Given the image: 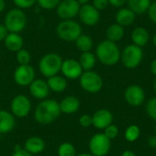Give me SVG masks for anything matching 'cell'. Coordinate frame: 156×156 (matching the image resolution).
Masks as SVG:
<instances>
[{"label": "cell", "mask_w": 156, "mask_h": 156, "mask_svg": "<svg viewBox=\"0 0 156 156\" xmlns=\"http://www.w3.org/2000/svg\"><path fill=\"white\" fill-rule=\"evenodd\" d=\"M61 114L59 102L51 99L42 100L35 109V121L40 124H50L57 121Z\"/></svg>", "instance_id": "1"}, {"label": "cell", "mask_w": 156, "mask_h": 156, "mask_svg": "<svg viewBox=\"0 0 156 156\" xmlns=\"http://www.w3.org/2000/svg\"><path fill=\"white\" fill-rule=\"evenodd\" d=\"M121 52L122 51L116 42L104 39L97 45L95 55L97 60L101 64L112 67L121 60Z\"/></svg>", "instance_id": "2"}, {"label": "cell", "mask_w": 156, "mask_h": 156, "mask_svg": "<svg viewBox=\"0 0 156 156\" xmlns=\"http://www.w3.org/2000/svg\"><path fill=\"white\" fill-rule=\"evenodd\" d=\"M62 62V57L58 53H47L39 59L38 70L42 76L48 79L60 72Z\"/></svg>", "instance_id": "3"}, {"label": "cell", "mask_w": 156, "mask_h": 156, "mask_svg": "<svg viewBox=\"0 0 156 156\" xmlns=\"http://www.w3.org/2000/svg\"><path fill=\"white\" fill-rule=\"evenodd\" d=\"M56 34L63 41L74 42L82 34V27L73 19L61 20L56 27Z\"/></svg>", "instance_id": "4"}, {"label": "cell", "mask_w": 156, "mask_h": 156, "mask_svg": "<svg viewBox=\"0 0 156 156\" xmlns=\"http://www.w3.org/2000/svg\"><path fill=\"white\" fill-rule=\"evenodd\" d=\"M27 23V17L24 10L17 7L10 9L4 17V25L9 32L20 33L22 32Z\"/></svg>", "instance_id": "5"}, {"label": "cell", "mask_w": 156, "mask_h": 156, "mask_svg": "<svg viewBox=\"0 0 156 156\" xmlns=\"http://www.w3.org/2000/svg\"><path fill=\"white\" fill-rule=\"evenodd\" d=\"M144 58L143 48L134 44L126 46L121 52V61L127 69H133L140 66Z\"/></svg>", "instance_id": "6"}, {"label": "cell", "mask_w": 156, "mask_h": 156, "mask_svg": "<svg viewBox=\"0 0 156 156\" xmlns=\"http://www.w3.org/2000/svg\"><path fill=\"white\" fill-rule=\"evenodd\" d=\"M80 88L88 93H98L103 87V80L100 74L93 70L83 71L79 79Z\"/></svg>", "instance_id": "7"}, {"label": "cell", "mask_w": 156, "mask_h": 156, "mask_svg": "<svg viewBox=\"0 0 156 156\" xmlns=\"http://www.w3.org/2000/svg\"><path fill=\"white\" fill-rule=\"evenodd\" d=\"M112 140H110L103 133L94 134L89 143V149L92 155L106 156L112 147Z\"/></svg>", "instance_id": "8"}, {"label": "cell", "mask_w": 156, "mask_h": 156, "mask_svg": "<svg viewBox=\"0 0 156 156\" xmlns=\"http://www.w3.org/2000/svg\"><path fill=\"white\" fill-rule=\"evenodd\" d=\"M13 78L18 86L27 87L36 79V70L30 64L18 65L14 70Z\"/></svg>", "instance_id": "9"}, {"label": "cell", "mask_w": 156, "mask_h": 156, "mask_svg": "<svg viewBox=\"0 0 156 156\" xmlns=\"http://www.w3.org/2000/svg\"><path fill=\"white\" fill-rule=\"evenodd\" d=\"M10 109L15 117L25 118L31 111V101L29 98L24 94L16 95L11 101Z\"/></svg>", "instance_id": "10"}, {"label": "cell", "mask_w": 156, "mask_h": 156, "mask_svg": "<svg viewBox=\"0 0 156 156\" xmlns=\"http://www.w3.org/2000/svg\"><path fill=\"white\" fill-rule=\"evenodd\" d=\"M80 5L77 0H61L56 8V13L61 20L73 19L79 15Z\"/></svg>", "instance_id": "11"}, {"label": "cell", "mask_w": 156, "mask_h": 156, "mask_svg": "<svg viewBox=\"0 0 156 156\" xmlns=\"http://www.w3.org/2000/svg\"><path fill=\"white\" fill-rule=\"evenodd\" d=\"M124 100L132 107H140L145 101L144 90L137 84L128 86L124 90Z\"/></svg>", "instance_id": "12"}, {"label": "cell", "mask_w": 156, "mask_h": 156, "mask_svg": "<svg viewBox=\"0 0 156 156\" xmlns=\"http://www.w3.org/2000/svg\"><path fill=\"white\" fill-rule=\"evenodd\" d=\"M101 11L96 9L91 4H86L80 5L79 12V18L80 22L88 27L96 26L101 19Z\"/></svg>", "instance_id": "13"}, {"label": "cell", "mask_w": 156, "mask_h": 156, "mask_svg": "<svg viewBox=\"0 0 156 156\" xmlns=\"http://www.w3.org/2000/svg\"><path fill=\"white\" fill-rule=\"evenodd\" d=\"M60 72L67 80H78L83 73V69L79 60L67 58L62 62Z\"/></svg>", "instance_id": "14"}, {"label": "cell", "mask_w": 156, "mask_h": 156, "mask_svg": "<svg viewBox=\"0 0 156 156\" xmlns=\"http://www.w3.org/2000/svg\"><path fill=\"white\" fill-rule=\"evenodd\" d=\"M92 117V125L98 130H104L107 126L112 123L113 115L107 109H100L96 111Z\"/></svg>", "instance_id": "15"}, {"label": "cell", "mask_w": 156, "mask_h": 156, "mask_svg": "<svg viewBox=\"0 0 156 156\" xmlns=\"http://www.w3.org/2000/svg\"><path fill=\"white\" fill-rule=\"evenodd\" d=\"M28 87L31 96L40 101L47 99L50 91L47 81L42 79H35Z\"/></svg>", "instance_id": "16"}, {"label": "cell", "mask_w": 156, "mask_h": 156, "mask_svg": "<svg viewBox=\"0 0 156 156\" xmlns=\"http://www.w3.org/2000/svg\"><path fill=\"white\" fill-rule=\"evenodd\" d=\"M59 107L61 113L70 115L79 111L80 107V101L78 97L69 95L61 100V101L59 102Z\"/></svg>", "instance_id": "17"}, {"label": "cell", "mask_w": 156, "mask_h": 156, "mask_svg": "<svg viewBox=\"0 0 156 156\" xmlns=\"http://www.w3.org/2000/svg\"><path fill=\"white\" fill-rule=\"evenodd\" d=\"M136 18V14L130 9L128 6L127 7H121L117 11L115 15V21L116 23L120 24L122 27H129L133 24Z\"/></svg>", "instance_id": "18"}, {"label": "cell", "mask_w": 156, "mask_h": 156, "mask_svg": "<svg viewBox=\"0 0 156 156\" xmlns=\"http://www.w3.org/2000/svg\"><path fill=\"white\" fill-rule=\"evenodd\" d=\"M3 42L5 48L10 52H17L24 47V39L20 33L9 32Z\"/></svg>", "instance_id": "19"}, {"label": "cell", "mask_w": 156, "mask_h": 156, "mask_svg": "<svg viewBox=\"0 0 156 156\" xmlns=\"http://www.w3.org/2000/svg\"><path fill=\"white\" fill-rule=\"evenodd\" d=\"M131 39L133 44L144 48L145 47L150 40V34L148 30L144 27H135L131 33Z\"/></svg>", "instance_id": "20"}, {"label": "cell", "mask_w": 156, "mask_h": 156, "mask_svg": "<svg viewBox=\"0 0 156 156\" xmlns=\"http://www.w3.org/2000/svg\"><path fill=\"white\" fill-rule=\"evenodd\" d=\"M16 120L12 112L0 110V133H8L15 128Z\"/></svg>", "instance_id": "21"}, {"label": "cell", "mask_w": 156, "mask_h": 156, "mask_svg": "<svg viewBox=\"0 0 156 156\" xmlns=\"http://www.w3.org/2000/svg\"><path fill=\"white\" fill-rule=\"evenodd\" d=\"M46 147L45 141L37 136L29 137L24 144V149L30 154H38L44 151Z\"/></svg>", "instance_id": "22"}, {"label": "cell", "mask_w": 156, "mask_h": 156, "mask_svg": "<svg viewBox=\"0 0 156 156\" xmlns=\"http://www.w3.org/2000/svg\"><path fill=\"white\" fill-rule=\"evenodd\" d=\"M47 83L48 85L49 90L53 92H56V93L63 92L68 87L67 79L64 76H61L58 74L48 78Z\"/></svg>", "instance_id": "23"}, {"label": "cell", "mask_w": 156, "mask_h": 156, "mask_svg": "<svg viewBox=\"0 0 156 156\" xmlns=\"http://www.w3.org/2000/svg\"><path fill=\"white\" fill-rule=\"evenodd\" d=\"M125 35V29L124 27L121 26L118 23H113L108 27L106 29V37L107 39L113 41V42H118L123 38Z\"/></svg>", "instance_id": "24"}, {"label": "cell", "mask_w": 156, "mask_h": 156, "mask_svg": "<svg viewBox=\"0 0 156 156\" xmlns=\"http://www.w3.org/2000/svg\"><path fill=\"white\" fill-rule=\"evenodd\" d=\"M79 62L83 69V71L87 70H92V69L95 67L97 62V58L94 53L91 51L82 52L79 58Z\"/></svg>", "instance_id": "25"}, {"label": "cell", "mask_w": 156, "mask_h": 156, "mask_svg": "<svg viewBox=\"0 0 156 156\" xmlns=\"http://www.w3.org/2000/svg\"><path fill=\"white\" fill-rule=\"evenodd\" d=\"M152 0H127V5L136 15L147 13Z\"/></svg>", "instance_id": "26"}, {"label": "cell", "mask_w": 156, "mask_h": 156, "mask_svg": "<svg viewBox=\"0 0 156 156\" xmlns=\"http://www.w3.org/2000/svg\"><path fill=\"white\" fill-rule=\"evenodd\" d=\"M75 46L78 50L82 52L91 51L93 48V40L92 38L87 34H81L75 41Z\"/></svg>", "instance_id": "27"}, {"label": "cell", "mask_w": 156, "mask_h": 156, "mask_svg": "<svg viewBox=\"0 0 156 156\" xmlns=\"http://www.w3.org/2000/svg\"><path fill=\"white\" fill-rule=\"evenodd\" d=\"M141 135V129L136 124H132L125 129L124 132V138L129 143L136 142Z\"/></svg>", "instance_id": "28"}, {"label": "cell", "mask_w": 156, "mask_h": 156, "mask_svg": "<svg viewBox=\"0 0 156 156\" xmlns=\"http://www.w3.org/2000/svg\"><path fill=\"white\" fill-rule=\"evenodd\" d=\"M76 148L75 146L69 143H62L58 148V156H76Z\"/></svg>", "instance_id": "29"}, {"label": "cell", "mask_w": 156, "mask_h": 156, "mask_svg": "<svg viewBox=\"0 0 156 156\" xmlns=\"http://www.w3.org/2000/svg\"><path fill=\"white\" fill-rule=\"evenodd\" d=\"M16 53V61H17L18 65L30 64V62H31V54L27 49L23 48H21L20 50H18Z\"/></svg>", "instance_id": "30"}, {"label": "cell", "mask_w": 156, "mask_h": 156, "mask_svg": "<svg viewBox=\"0 0 156 156\" xmlns=\"http://www.w3.org/2000/svg\"><path fill=\"white\" fill-rule=\"evenodd\" d=\"M61 0H37L38 6L44 10H53L56 9Z\"/></svg>", "instance_id": "31"}, {"label": "cell", "mask_w": 156, "mask_h": 156, "mask_svg": "<svg viewBox=\"0 0 156 156\" xmlns=\"http://www.w3.org/2000/svg\"><path fill=\"white\" fill-rule=\"evenodd\" d=\"M145 111L147 115L156 122V96L151 98L145 106Z\"/></svg>", "instance_id": "32"}, {"label": "cell", "mask_w": 156, "mask_h": 156, "mask_svg": "<svg viewBox=\"0 0 156 156\" xmlns=\"http://www.w3.org/2000/svg\"><path fill=\"white\" fill-rule=\"evenodd\" d=\"M103 133L106 135V137H108L110 140L115 139L118 134H119V128L117 125L112 123L109 126H107L104 130H103Z\"/></svg>", "instance_id": "33"}, {"label": "cell", "mask_w": 156, "mask_h": 156, "mask_svg": "<svg viewBox=\"0 0 156 156\" xmlns=\"http://www.w3.org/2000/svg\"><path fill=\"white\" fill-rule=\"evenodd\" d=\"M16 7L25 10L34 6L37 4V0H12Z\"/></svg>", "instance_id": "34"}, {"label": "cell", "mask_w": 156, "mask_h": 156, "mask_svg": "<svg viewBox=\"0 0 156 156\" xmlns=\"http://www.w3.org/2000/svg\"><path fill=\"white\" fill-rule=\"evenodd\" d=\"M79 123L83 128H88L92 125V117L89 114H83L79 119Z\"/></svg>", "instance_id": "35"}, {"label": "cell", "mask_w": 156, "mask_h": 156, "mask_svg": "<svg viewBox=\"0 0 156 156\" xmlns=\"http://www.w3.org/2000/svg\"><path fill=\"white\" fill-rule=\"evenodd\" d=\"M91 5L99 11L104 10L109 5L108 0H91Z\"/></svg>", "instance_id": "36"}, {"label": "cell", "mask_w": 156, "mask_h": 156, "mask_svg": "<svg viewBox=\"0 0 156 156\" xmlns=\"http://www.w3.org/2000/svg\"><path fill=\"white\" fill-rule=\"evenodd\" d=\"M147 13H148V16L151 19V21L156 24V0L151 3Z\"/></svg>", "instance_id": "37"}, {"label": "cell", "mask_w": 156, "mask_h": 156, "mask_svg": "<svg viewBox=\"0 0 156 156\" xmlns=\"http://www.w3.org/2000/svg\"><path fill=\"white\" fill-rule=\"evenodd\" d=\"M11 156H32V154L27 152L24 148H21L19 145H16L14 148V153Z\"/></svg>", "instance_id": "38"}, {"label": "cell", "mask_w": 156, "mask_h": 156, "mask_svg": "<svg viewBox=\"0 0 156 156\" xmlns=\"http://www.w3.org/2000/svg\"><path fill=\"white\" fill-rule=\"evenodd\" d=\"M108 1H109V5L117 8L123 7L125 5H127V0H108Z\"/></svg>", "instance_id": "39"}, {"label": "cell", "mask_w": 156, "mask_h": 156, "mask_svg": "<svg viewBox=\"0 0 156 156\" xmlns=\"http://www.w3.org/2000/svg\"><path fill=\"white\" fill-rule=\"evenodd\" d=\"M9 31L5 27L4 24H0V41H4L6 36L8 35Z\"/></svg>", "instance_id": "40"}, {"label": "cell", "mask_w": 156, "mask_h": 156, "mask_svg": "<svg viewBox=\"0 0 156 156\" xmlns=\"http://www.w3.org/2000/svg\"><path fill=\"white\" fill-rule=\"evenodd\" d=\"M147 144L151 147V148H156V135L150 136L147 140Z\"/></svg>", "instance_id": "41"}, {"label": "cell", "mask_w": 156, "mask_h": 156, "mask_svg": "<svg viewBox=\"0 0 156 156\" xmlns=\"http://www.w3.org/2000/svg\"><path fill=\"white\" fill-rule=\"evenodd\" d=\"M150 70H151L152 74L154 75L156 77V58H154L151 62V64H150Z\"/></svg>", "instance_id": "42"}, {"label": "cell", "mask_w": 156, "mask_h": 156, "mask_svg": "<svg viewBox=\"0 0 156 156\" xmlns=\"http://www.w3.org/2000/svg\"><path fill=\"white\" fill-rule=\"evenodd\" d=\"M121 156H136V154H135V153H133V152L131 151V150H126V151H124V152L122 154V155Z\"/></svg>", "instance_id": "43"}, {"label": "cell", "mask_w": 156, "mask_h": 156, "mask_svg": "<svg viewBox=\"0 0 156 156\" xmlns=\"http://www.w3.org/2000/svg\"><path fill=\"white\" fill-rule=\"evenodd\" d=\"M5 6H6L5 0H0V13H2L5 9Z\"/></svg>", "instance_id": "44"}, {"label": "cell", "mask_w": 156, "mask_h": 156, "mask_svg": "<svg viewBox=\"0 0 156 156\" xmlns=\"http://www.w3.org/2000/svg\"><path fill=\"white\" fill-rule=\"evenodd\" d=\"M77 1L80 3V5H82L90 4V2L91 0H77Z\"/></svg>", "instance_id": "45"}, {"label": "cell", "mask_w": 156, "mask_h": 156, "mask_svg": "<svg viewBox=\"0 0 156 156\" xmlns=\"http://www.w3.org/2000/svg\"><path fill=\"white\" fill-rule=\"evenodd\" d=\"M76 156H94V155H92L91 154H87V153H83V154H77Z\"/></svg>", "instance_id": "46"}, {"label": "cell", "mask_w": 156, "mask_h": 156, "mask_svg": "<svg viewBox=\"0 0 156 156\" xmlns=\"http://www.w3.org/2000/svg\"><path fill=\"white\" fill-rule=\"evenodd\" d=\"M153 44H154V46L156 48V33L154 35V37H153Z\"/></svg>", "instance_id": "47"}, {"label": "cell", "mask_w": 156, "mask_h": 156, "mask_svg": "<svg viewBox=\"0 0 156 156\" xmlns=\"http://www.w3.org/2000/svg\"><path fill=\"white\" fill-rule=\"evenodd\" d=\"M154 92H155V94H156V78H155V80H154Z\"/></svg>", "instance_id": "48"}, {"label": "cell", "mask_w": 156, "mask_h": 156, "mask_svg": "<svg viewBox=\"0 0 156 156\" xmlns=\"http://www.w3.org/2000/svg\"><path fill=\"white\" fill-rule=\"evenodd\" d=\"M154 134L156 135V122H155V125H154Z\"/></svg>", "instance_id": "49"}]
</instances>
